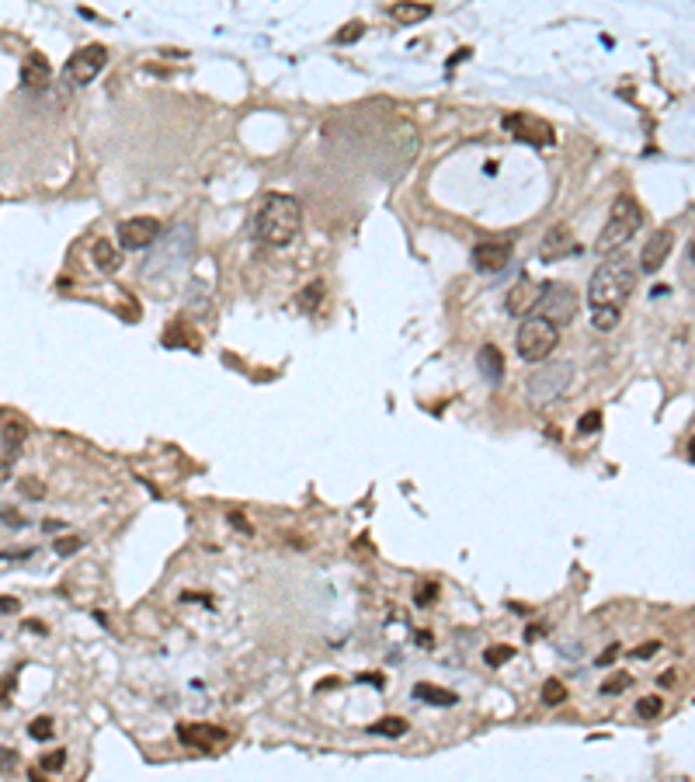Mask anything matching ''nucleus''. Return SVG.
Wrapping results in <instances>:
<instances>
[{"label": "nucleus", "instance_id": "nucleus-1", "mask_svg": "<svg viewBox=\"0 0 695 782\" xmlns=\"http://www.w3.org/2000/svg\"><path fill=\"white\" fill-rule=\"evenodd\" d=\"M199 251V237L192 226H174L160 237V244L153 247V254L139 265V282L157 295H174L181 275L192 268Z\"/></svg>", "mask_w": 695, "mask_h": 782}, {"label": "nucleus", "instance_id": "nucleus-2", "mask_svg": "<svg viewBox=\"0 0 695 782\" xmlns=\"http://www.w3.org/2000/svg\"><path fill=\"white\" fill-rule=\"evenodd\" d=\"M302 226V205L299 198L282 195V192H272L265 198L261 212H258V237L272 247H286Z\"/></svg>", "mask_w": 695, "mask_h": 782}, {"label": "nucleus", "instance_id": "nucleus-3", "mask_svg": "<svg viewBox=\"0 0 695 782\" xmlns=\"http://www.w3.org/2000/svg\"><path fill=\"white\" fill-rule=\"evenodd\" d=\"M636 268L626 261V258H608L605 265H598L595 275H591V282H588V302H591V309L595 306H612V309H619L633 289H636Z\"/></svg>", "mask_w": 695, "mask_h": 782}, {"label": "nucleus", "instance_id": "nucleus-4", "mask_svg": "<svg viewBox=\"0 0 695 782\" xmlns=\"http://www.w3.org/2000/svg\"><path fill=\"white\" fill-rule=\"evenodd\" d=\"M640 226H643L640 202H636L633 195H619L615 202H612V209H608V219H605V226H601V233H598L595 251L598 254H615V251H622V247L636 237Z\"/></svg>", "mask_w": 695, "mask_h": 782}, {"label": "nucleus", "instance_id": "nucleus-5", "mask_svg": "<svg viewBox=\"0 0 695 782\" xmlns=\"http://www.w3.org/2000/svg\"><path fill=\"white\" fill-rule=\"evenodd\" d=\"M570 379H574V362H546L542 369H535L528 376L525 390H528V400L535 407H546V403L563 396V390L570 386Z\"/></svg>", "mask_w": 695, "mask_h": 782}, {"label": "nucleus", "instance_id": "nucleus-6", "mask_svg": "<svg viewBox=\"0 0 695 782\" xmlns=\"http://www.w3.org/2000/svg\"><path fill=\"white\" fill-rule=\"evenodd\" d=\"M556 341H560V330L553 323H546L542 316H528L518 327V355L525 362H542L546 355H553Z\"/></svg>", "mask_w": 695, "mask_h": 782}, {"label": "nucleus", "instance_id": "nucleus-7", "mask_svg": "<svg viewBox=\"0 0 695 782\" xmlns=\"http://www.w3.org/2000/svg\"><path fill=\"white\" fill-rule=\"evenodd\" d=\"M535 309H539V316H542L546 323H553V327L570 323V320L577 316V293H574V286L549 282V286L542 289V295H539Z\"/></svg>", "mask_w": 695, "mask_h": 782}, {"label": "nucleus", "instance_id": "nucleus-8", "mask_svg": "<svg viewBox=\"0 0 695 782\" xmlns=\"http://www.w3.org/2000/svg\"><path fill=\"white\" fill-rule=\"evenodd\" d=\"M104 63H108V49H104V46H98V42H94V46H84V49H77V53L66 60L63 77H66V84L84 88V84H91L101 70H104Z\"/></svg>", "mask_w": 695, "mask_h": 782}, {"label": "nucleus", "instance_id": "nucleus-9", "mask_svg": "<svg viewBox=\"0 0 695 782\" xmlns=\"http://www.w3.org/2000/svg\"><path fill=\"white\" fill-rule=\"evenodd\" d=\"M504 129L514 132V136H518L521 143H528V146H553V143H556L553 125L542 122V118H535V115H521V111L504 115Z\"/></svg>", "mask_w": 695, "mask_h": 782}, {"label": "nucleus", "instance_id": "nucleus-10", "mask_svg": "<svg viewBox=\"0 0 695 782\" xmlns=\"http://www.w3.org/2000/svg\"><path fill=\"white\" fill-rule=\"evenodd\" d=\"M157 237H160V223H157L153 216H132V219H125V223L118 226V244H122L125 251H143V247H150Z\"/></svg>", "mask_w": 695, "mask_h": 782}, {"label": "nucleus", "instance_id": "nucleus-11", "mask_svg": "<svg viewBox=\"0 0 695 782\" xmlns=\"http://www.w3.org/2000/svg\"><path fill=\"white\" fill-rule=\"evenodd\" d=\"M511 240H487V244H477L473 247V268L484 272V275H497L507 268L511 261Z\"/></svg>", "mask_w": 695, "mask_h": 782}, {"label": "nucleus", "instance_id": "nucleus-12", "mask_svg": "<svg viewBox=\"0 0 695 782\" xmlns=\"http://www.w3.org/2000/svg\"><path fill=\"white\" fill-rule=\"evenodd\" d=\"M577 251H581V244L574 240V233L567 226H549L542 244H539V258L542 261H560V258H570Z\"/></svg>", "mask_w": 695, "mask_h": 782}, {"label": "nucleus", "instance_id": "nucleus-13", "mask_svg": "<svg viewBox=\"0 0 695 782\" xmlns=\"http://www.w3.org/2000/svg\"><path fill=\"white\" fill-rule=\"evenodd\" d=\"M671 247H675V233H671V230H654V237L643 244L640 268H643L647 275L661 272V268H664V261H668V254H671Z\"/></svg>", "mask_w": 695, "mask_h": 782}, {"label": "nucleus", "instance_id": "nucleus-14", "mask_svg": "<svg viewBox=\"0 0 695 782\" xmlns=\"http://www.w3.org/2000/svg\"><path fill=\"white\" fill-rule=\"evenodd\" d=\"M542 289H546V282H532V279L514 282V289H511L507 299H504L507 313H511V316H525V313H532L535 302H539V295H542Z\"/></svg>", "mask_w": 695, "mask_h": 782}, {"label": "nucleus", "instance_id": "nucleus-15", "mask_svg": "<svg viewBox=\"0 0 695 782\" xmlns=\"http://www.w3.org/2000/svg\"><path fill=\"white\" fill-rule=\"evenodd\" d=\"M21 84L28 91H42L49 84V63H45V56H38V53L24 56V63H21Z\"/></svg>", "mask_w": 695, "mask_h": 782}, {"label": "nucleus", "instance_id": "nucleus-16", "mask_svg": "<svg viewBox=\"0 0 695 782\" xmlns=\"http://www.w3.org/2000/svg\"><path fill=\"white\" fill-rule=\"evenodd\" d=\"M414 699L417 702H428V706H456L459 702V695L452 688H442V685H431V682L414 685Z\"/></svg>", "mask_w": 695, "mask_h": 782}, {"label": "nucleus", "instance_id": "nucleus-17", "mask_svg": "<svg viewBox=\"0 0 695 782\" xmlns=\"http://www.w3.org/2000/svg\"><path fill=\"white\" fill-rule=\"evenodd\" d=\"M477 362H480V372L487 376V383H500L504 379V358H500V351H497L494 344H487V348H480V355H477Z\"/></svg>", "mask_w": 695, "mask_h": 782}, {"label": "nucleus", "instance_id": "nucleus-18", "mask_svg": "<svg viewBox=\"0 0 695 782\" xmlns=\"http://www.w3.org/2000/svg\"><path fill=\"white\" fill-rule=\"evenodd\" d=\"M178 737H181L185 744H195V748H209L212 741H223L226 734H223V730H209V727H202V730H192V727H178Z\"/></svg>", "mask_w": 695, "mask_h": 782}, {"label": "nucleus", "instance_id": "nucleus-19", "mask_svg": "<svg viewBox=\"0 0 695 782\" xmlns=\"http://www.w3.org/2000/svg\"><path fill=\"white\" fill-rule=\"evenodd\" d=\"M91 254H94V265H98L101 272H115V268L122 265V254H118V251H115L108 240H98Z\"/></svg>", "mask_w": 695, "mask_h": 782}, {"label": "nucleus", "instance_id": "nucleus-20", "mask_svg": "<svg viewBox=\"0 0 695 782\" xmlns=\"http://www.w3.org/2000/svg\"><path fill=\"white\" fill-rule=\"evenodd\" d=\"M390 11H393V18H397V21H403V25H414V21H424V18L431 14V4H393Z\"/></svg>", "mask_w": 695, "mask_h": 782}, {"label": "nucleus", "instance_id": "nucleus-21", "mask_svg": "<svg viewBox=\"0 0 695 782\" xmlns=\"http://www.w3.org/2000/svg\"><path fill=\"white\" fill-rule=\"evenodd\" d=\"M369 730L379 734V737H403V734H407V720H403V716H383V720H376Z\"/></svg>", "mask_w": 695, "mask_h": 782}, {"label": "nucleus", "instance_id": "nucleus-22", "mask_svg": "<svg viewBox=\"0 0 695 782\" xmlns=\"http://www.w3.org/2000/svg\"><path fill=\"white\" fill-rule=\"evenodd\" d=\"M567 699V685L560 682V678H546L542 682V702L546 706H560Z\"/></svg>", "mask_w": 695, "mask_h": 782}, {"label": "nucleus", "instance_id": "nucleus-23", "mask_svg": "<svg viewBox=\"0 0 695 782\" xmlns=\"http://www.w3.org/2000/svg\"><path fill=\"white\" fill-rule=\"evenodd\" d=\"M320 299H323V282H309V286L296 295V302L306 309V313H309V309H316V306H320Z\"/></svg>", "mask_w": 695, "mask_h": 782}, {"label": "nucleus", "instance_id": "nucleus-24", "mask_svg": "<svg viewBox=\"0 0 695 782\" xmlns=\"http://www.w3.org/2000/svg\"><path fill=\"white\" fill-rule=\"evenodd\" d=\"M591 323H595L598 330H612V327L619 323V309H612V306H595V309H591Z\"/></svg>", "mask_w": 695, "mask_h": 782}, {"label": "nucleus", "instance_id": "nucleus-25", "mask_svg": "<svg viewBox=\"0 0 695 782\" xmlns=\"http://www.w3.org/2000/svg\"><path fill=\"white\" fill-rule=\"evenodd\" d=\"M661 709H664V702H661L657 695H643V699L636 702V716H640V720H654Z\"/></svg>", "mask_w": 695, "mask_h": 782}, {"label": "nucleus", "instance_id": "nucleus-26", "mask_svg": "<svg viewBox=\"0 0 695 782\" xmlns=\"http://www.w3.org/2000/svg\"><path fill=\"white\" fill-rule=\"evenodd\" d=\"M514 657V647H507V643H500V647H487V654H484V661L491 664V668H500L504 661H511Z\"/></svg>", "mask_w": 695, "mask_h": 782}, {"label": "nucleus", "instance_id": "nucleus-27", "mask_svg": "<svg viewBox=\"0 0 695 782\" xmlns=\"http://www.w3.org/2000/svg\"><path fill=\"white\" fill-rule=\"evenodd\" d=\"M28 737H35V741H49V737H52V720H49V716L31 720V723H28Z\"/></svg>", "mask_w": 695, "mask_h": 782}, {"label": "nucleus", "instance_id": "nucleus-28", "mask_svg": "<svg viewBox=\"0 0 695 782\" xmlns=\"http://www.w3.org/2000/svg\"><path fill=\"white\" fill-rule=\"evenodd\" d=\"M80 546H84V539H80V536H63V539H56V546H52V550H56L59 557H66V553H77Z\"/></svg>", "mask_w": 695, "mask_h": 782}, {"label": "nucleus", "instance_id": "nucleus-29", "mask_svg": "<svg viewBox=\"0 0 695 782\" xmlns=\"http://www.w3.org/2000/svg\"><path fill=\"white\" fill-rule=\"evenodd\" d=\"M598 428H601V410H588V414L581 417V424H577L581 435H591V431H598Z\"/></svg>", "mask_w": 695, "mask_h": 782}, {"label": "nucleus", "instance_id": "nucleus-30", "mask_svg": "<svg viewBox=\"0 0 695 782\" xmlns=\"http://www.w3.org/2000/svg\"><path fill=\"white\" fill-rule=\"evenodd\" d=\"M3 442H7V449H17L24 442V428L21 424H7L3 428Z\"/></svg>", "mask_w": 695, "mask_h": 782}, {"label": "nucleus", "instance_id": "nucleus-31", "mask_svg": "<svg viewBox=\"0 0 695 782\" xmlns=\"http://www.w3.org/2000/svg\"><path fill=\"white\" fill-rule=\"evenodd\" d=\"M63 765H66V751H52L42 758V772H59Z\"/></svg>", "mask_w": 695, "mask_h": 782}, {"label": "nucleus", "instance_id": "nucleus-32", "mask_svg": "<svg viewBox=\"0 0 695 782\" xmlns=\"http://www.w3.org/2000/svg\"><path fill=\"white\" fill-rule=\"evenodd\" d=\"M362 28H365L362 21H351V25H344V28H341V35H337L334 42H355V39L362 35Z\"/></svg>", "mask_w": 695, "mask_h": 782}, {"label": "nucleus", "instance_id": "nucleus-33", "mask_svg": "<svg viewBox=\"0 0 695 782\" xmlns=\"http://www.w3.org/2000/svg\"><path fill=\"white\" fill-rule=\"evenodd\" d=\"M0 522L10 525V529H24V515L21 511H10V508H0Z\"/></svg>", "mask_w": 695, "mask_h": 782}, {"label": "nucleus", "instance_id": "nucleus-34", "mask_svg": "<svg viewBox=\"0 0 695 782\" xmlns=\"http://www.w3.org/2000/svg\"><path fill=\"white\" fill-rule=\"evenodd\" d=\"M626 685H629V675H626V671H619L615 678H608V682L601 685V692H605V695H612V692H622Z\"/></svg>", "mask_w": 695, "mask_h": 782}, {"label": "nucleus", "instance_id": "nucleus-35", "mask_svg": "<svg viewBox=\"0 0 695 782\" xmlns=\"http://www.w3.org/2000/svg\"><path fill=\"white\" fill-rule=\"evenodd\" d=\"M435 594H438V585H421L414 591V601L417 605H428V601H435Z\"/></svg>", "mask_w": 695, "mask_h": 782}, {"label": "nucleus", "instance_id": "nucleus-36", "mask_svg": "<svg viewBox=\"0 0 695 782\" xmlns=\"http://www.w3.org/2000/svg\"><path fill=\"white\" fill-rule=\"evenodd\" d=\"M17 765V751H10V748H0V772H10Z\"/></svg>", "mask_w": 695, "mask_h": 782}, {"label": "nucleus", "instance_id": "nucleus-37", "mask_svg": "<svg viewBox=\"0 0 695 782\" xmlns=\"http://www.w3.org/2000/svg\"><path fill=\"white\" fill-rule=\"evenodd\" d=\"M657 650H661V643H657V640H647L643 647H636V650H633V657H640V661H643V657H654Z\"/></svg>", "mask_w": 695, "mask_h": 782}, {"label": "nucleus", "instance_id": "nucleus-38", "mask_svg": "<svg viewBox=\"0 0 695 782\" xmlns=\"http://www.w3.org/2000/svg\"><path fill=\"white\" fill-rule=\"evenodd\" d=\"M17 487H21V494H24V497H42V494H45V490H42V484H35V480H28V477H24Z\"/></svg>", "mask_w": 695, "mask_h": 782}, {"label": "nucleus", "instance_id": "nucleus-39", "mask_svg": "<svg viewBox=\"0 0 695 782\" xmlns=\"http://www.w3.org/2000/svg\"><path fill=\"white\" fill-rule=\"evenodd\" d=\"M21 608V601L17 598H7V594H0V615H14Z\"/></svg>", "mask_w": 695, "mask_h": 782}, {"label": "nucleus", "instance_id": "nucleus-40", "mask_svg": "<svg viewBox=\"0 0 695 782\" xmlns=\"http://www.w3.org/2000/svg\"><path fill=\"white\" fill-rule=\"evenodd\" d=\"M615 654H619V643H612V647H608V650H605V654H601V657H598V668H605V664H612V661H615Z\"/></svg>", "mask_w": 695, "mask_h": 782}, {"label": "nucleus", "instance_id": "nucleus-41", "mask_svg": "<svg viewBox=\"0 0 695 782\" xmlns=\"http://www.w3.org/2000/svg\"><path fill=\"white\" fill-rule=\"evenodd\" d=\"M14 685V675H7L3 682H0V702H7V688Z\"/></svg>", "mask_w": 695, "mask_h": 782}, {"label": "nucleus", "instance_id": "nucleus-42", "mask_svg": "<svg viewBox=\"0 0 695 782\" xmlns=\"http://www.w3.org/2000/svg\"><path fill=\"white\" fill-rule=\"evenodd\" d=\"M24 629H31V633H45V626H42V622H24Z\"/></svg>", "mask_w": 695, "mask_h": 782}, {"label": "nucleus", "instance_id": "nucleus-43", "mask_svg": "<svg viewBox=\"0 0 695 782\" xmlns=\"http://www.w3.org/2000/svg\"><path fill=\"white\" fill-rule=\"evenodd\" d=\"M362 682H372V685H383V675H362Z\"/></svg>", "mask_w": 695, "mask_h": 782}, {"label": "nucleus", "instance_id": "nucleus-44", "mask_svg": "<svg viewBox=\"0 0 695 782\" xmlns=\"http://www.w3.org/2000/svg\"><path fill=\"white\" fill-rule=\"evenodd\" d=\"M28 779H31V782H42V772H38V769H31V772H28Z\"/></svg>", "mask_w": 695, "mask_h": 782}]
</instances>
